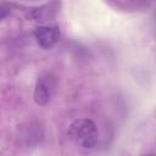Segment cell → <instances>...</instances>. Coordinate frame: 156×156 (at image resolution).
Wrapping results in <instances>:
<instances>
[{
	"instance_id": "cell-1",
	"label": "cell",
	"mask_w": 156,
	"mask_h": 156,
	"mask_svg": "<svg viewBox=\"0 0 156 156\" xmlns=\"http://www.w3.org/2000/svg\"><path fill=\"white\" fill-rule=\"evenodd\" d=\"M68 135L76 145L83 149H93L98 144L99 139L95 123L88 118H79L73 121L69 126Z\"/></svg>"
},
{
	"instance_id": "cell-2",
	"label": "cell",
	"mask_w": 156,
	"mask_h": 156,
	"mask_svg": "<svg viewBox=\"0 0 156 156\" xmlns=\"http://www.w3.org/2000/svg\"><path fill=\"white\" fill-rule=\"evenodd\" d=\"M55 89V80L54 78L46 73L40 76L37 80L35 89H34V100L38 105H45L51 99V95Z\"/></svg>"
},
{
	"instance_id": "cell-3",
	"label": "cell",
	"mask_w": 156,
	"mask_h": 156,
	"mask_svg": "<svg viewBox=\"0 0 156 156\" xmlns=\"http://www.w3.org/2000/svg\"><path fill=\"white\" fill-rule=\"evenodd\" d=\"M38 44L44 49H51L60 39V30L55 26H41L34 30Z\"/></svg>"
},
{
	"instance_id": "cell-4",
	"label": "cell",
	"mask_w": 156,
	"mask_h": 156,
	"mask_svg": "<svg viewBox=\"0 0 156 156\" xmlns=\"http://www.w3.org/2000/svg\"><path fill=\"white\" fill-rule=\"evenodd\" d=\"M57 11V2H50L30 11V17L35 21H48L55 16Z\"/></svg>"
},
{
	"instance_id": "cell-5",
	"label": "cell",
	"mask_w": 156,
	"mask_h": 156,
	"mask_svg": "<svg viewBox=\"0 0 156 156\" xmlns=\"http://www.w3.org/2000/svg\"><path fill=\"white\" fill-rule=\"evenodd\" d=\"M11 13V7L6 2H0V21Z\"/></svg>"
}]
</instances>
